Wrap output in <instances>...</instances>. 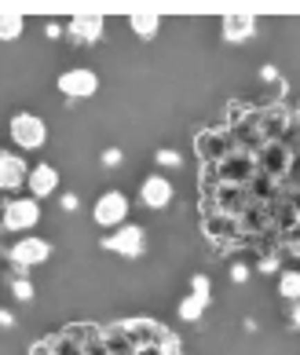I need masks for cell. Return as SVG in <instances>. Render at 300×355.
<instances>
[{"instance_id": "1", "label": "cell", "mask_w": 300, "mask_h": 355, "mask_svg": "<svg viewBox=\"0 0 300 355\" xmlns=\"http://www.w3.org/2000/svg\"><path fill=\"white\" fill-rule=\"evenodd\" d=\"M8 136H11V143H15L19 150H41L44 143H48V125H44V117L22 110V114L11 117Z\"/></svg>"}, {"instance_id": "2", "label": "cell", "mask_w": 300, "mask_h": 355, "mask_svg": "<svg viewBox=\"0 0 300 355\" xmlns=\"http://www.w3.org/2000/svg\"><path fill=\"white\" fill-rule=\"evenodd\" d=\"M92 220L99 223V227H125V220H128V194L125 191H107V194H99L96 205H92Z\"/></svg>"}, {"instance_id": "3", "label": "cell", "mask_w": 300, "mask_h": 355, "mask_svg": "<svg viewBox=\"0 0 300 355\" xmlns=\"http://www.w3.org/2000/svg\"><path fill=\"white\" fill-rule=\"evenodd\" d=\"M41 223V202L37 198H11L4 205V231H30Z\"/></svg>"}, {"instance_id": "4", "label": "cell", "mask_w": 300, "mask_h": 355, "mask_svg": "<svg viewBox=\"0 0 300 355\" xmlns=\"http://www.w3.org/2000/svg\"><path fill=\"white\" fill-rule=\"evenodd\" d=\"M59 92L70 96V99H92L99 92V77H96V70H88V67H73L67 73H59Z\"/></svg>"}, {"instance_id": "5", "label": "cell", "mask_w": 300, "mask_h": 355, "mask_svg": "<svg viewBox=\"0 0 300 355\" xmlns=\"http://www.w3.org/2000/svg\"><path fill=\"white\" fill-rule=\"evenodd\" d=\"M48 257H51V242H44V239H22L8 249V260L15 268H37V264H44Z\"/></svg>"}, {"instance_id": "6", "label": "cell", "mask_w": 300, "mask_h": 355, "mask_svg": "<svg viewBox=\"0 0 300 355\" xmlns=\"http://www.w3.org/2000/svg\"><path fill=\"white\" fill-rule=\"evenodd\" d=\"M103 245H107L110 253H121V257H139V253H143V227H136V223H125V227H117Z\"/></svg>"}, {"instance_id": "7", "label": "cell", "mask_w": 300, "mask_h": 355, "mask_svg": "<svg viewBox=\"0 0 300 355\" xmlns=\"http://www.w3.org/2000/svg\"><path fill=\"white\" fill-rule=\"evenodd\" d=\"M30 180V165L22 154H0V191H19Z\"/></svg>"}, {"instance_id": "8", "label": "cell", "mask_w": 300, "mask_h": 355, "mask_svg": "<svg viewBox=\"0 0 300 355\" xmlns=\"http://www.w3.org/2000/svg\"><path fill=\"white\" fill-rule=\"evenodd\" d=\"M26 187H30V198H48V194H55L59 187V168L55 165H33L30 168V180H26Z\"/></svg>"}, {"instance_id": "9", "label": "cell", "mask_w": 300, "mask_h": 355, "mask_svg": "<svg viewBox=\"0 0 300 355\" xmlns=\"http://www.w3.org/2000/svg\"><path fill=\"white\" fill-rule=\"evenodd\" d=\"M139 198H143L147 209L173 205V183H168L165 176H147V180H143V187H139Z\"/></svg>"}, {"instance_id": "10", "label": "cell", "mask_w": 300, "mask_h": 355, "mask_svg": "<svg viewBox=\"0 0 300 355\" xmlns=\"http://www.w3.org/2000/svg\"><path fill=\"white\" fill-rule=\"evenodd\" d=\"M205 308H209V279L198 275V279H194V293L179 304V319H184V322H198Z\"/></svg>"}, {"instance_id": "11", "label": "cell", "mask_w": 300, "mask_h": 355, "mask_svg": "<svg viewBox=\"0 0 300 355\" xmlns=\"http://www.w3.org/2000/svg\"><path fill=\"white\" fill-rule=\"evenodd\" d=\"M103 22L99 15H73L70 22H67V30H70V37L73 41H81V44H92V41H99L103 37Z\"/></svg>"}, {"instance_id": "12", "label": "cell", "mask_w": 300, "mask_h": 355, "mask_svg": "<svg viewBox=\"0 0 300 355\" xmlns=\"http://www.w3.org/2000/svg\"><path fill=\"white\" fill-rule=\"evenodd\" d=\"M256 33V15H249V11H242V15H224V37L227 41H249V37Z\"/></svg>"}, {"instance_id": "13", "label": "cell", "mask_w": 300, "mask_h": 355, "mask_svg": "<svg viewBox=\"0 0 300 355\" xmlns=\"http://www.w3.org/2000/svg\"><path fill=\"white\" fill-rule=\"evenodd\" d=\"M26 30V15L19 11H0V41H19Z\"/></svg>"}, {"instance_id": "14", "label": "cell", "mask_w": 300, "mask_h": 355, "mask_svg": "<svg viewBox=\"0 0 300 355\" xmlns=\"http://www.w3.org/2000/svg\"><path fill=\"white\" fill-rule=\"evenodd\" d=\"M128 26H132L136 37H154V33H158V26H161V19L158 15H143V11H139V15H128Z\"/></svg>"}, {"instance_id": "15", "label": "cell", "mask_w": 300, "mask_h": 355, "mask_svg": "<svg viewBox=\"0 0 300 355\" xmlns=\"http://www.w3.org/2000/svg\"><path fill=\"white\" fill-rule=\"evenodd\" d=\"M279 293L297 304V300H300V271H282L279 275Z\"/></svg>"}, {"instance_id": "16", "label": "cell", "mask_w": 300, "mask_h": 355, "mask_svg": "<svg viewBox=\"0 0 300 355\" xmlns=\"http://www.w3.org/2000/svg\"><path fill=\"white\" fill-rule=\"evenodd\" d=\"M11 293H15L19 300H30L33 297V286L26 282V279H15V282H11Z\"/></svg>"}, {"instance_id": "17", "label": "cell", "mask_w": 300, "mask_h": 355, "mask_svg": "<svg viewBox=\"0 0 300 355\" xmlns=\"http://www.w3.org/2000/svg\"><path fill=\"white\" fill-rule=\"evenodd\" d=\"M158 162H161V165H176L179 157H176V150H161V154H158Z\"/></svg>"}, {"instance_id": "18", "label": "cell", "mask_w": 300, "mask_h": 355, "mask_svg": "<svg viewBox=\"0 0 300 355\" xmlns=\"http://www.w3.org/2000/svg\"><path fill=\"white\" fill-rule=\"evenodd\" d=\"M245 275H249V271H245L242 264H234V271H231V279H234V282H245Z\"/></svg>"}, {"instance_id": "19", "label": "cell", "mask_w": 300, "mask_h": 355, "mask_svg": "<svg viewBox=\"0 0 300 355\" xmlns=\"http://www.w3.org/2000/svg\"><path fill=\"white\" fill-rule=\"evenodd\" d=\"M103 162H107V165H117V162H121V154H117V150H107V154H103Z\"/></svg>"}, {"instance_id": "20", "label": "cell", "mask_w": 300, "mask_h": 355, "mask_svg": "<svg viewBox=\"0 0 300 355\" xmlns=\"http://www.w3.org/2000/svg\"><path fill=\"white\" fill-rule=\"evenodd\" d=\"M30 355H51V345H33Z\"/></svg>"}, {"instance_id": "21", "label": "cell", "mask_w": 300, "mask_h": 355, "mask_svg": "<svg viewBox=\"0 0 300 355\" xmlns=\"http://www.w3.org/2000/svg\"><path fill=\"white\" fill-rule=\"evenodd\" d=\"M293 326H297V330H300V300H297V304H293Z\"/></svg>"}]
</instances>
